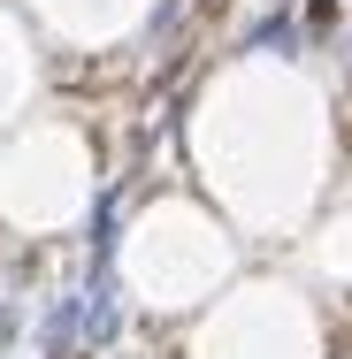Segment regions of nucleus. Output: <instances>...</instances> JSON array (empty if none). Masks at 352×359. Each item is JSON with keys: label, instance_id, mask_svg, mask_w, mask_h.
<instances>
[{"label": "nucleus", "instance_id": "nucleus-4", "mask_svg": "<svg viewBox=\"0 0 352 359\" xmlns=\"http://www.w3.org/2000/svg\"><path fill=\"white\" fill-rule=\"evenodd\" d=\"M15 329H23V313H15V298H0V359H8V344H15Z\"/></svg>", "mask_w": 352, "mask_h": 359}, {"label": "nucleus", "instance_id": "nucleus-1", "mask_svg": "<svg viewBox=\"0 0 352 359\" xmlns=\"http://www.w3.org/2000/svg\"><path fill=\"white\" fill-rule=\"evenodd\" d=\"M77 329H84V352L123 337V283H115V268H92V283L77 290Z\"/></svg>", "mask_w": 352, "mask_h": 359}, {"label": "nucleus", "instance_id": "nucleus-3", "mask_svg": "<svg viewBox=\"0 0 352 359\" xmlns=\"http://www.w3.org/2000/svg\"><path fill=\"white\" fill-rule=\"evenodd\" d=\"M115 229H123V191H100V207H92V268H115Z\"/></svg>", "mask_w": 352, "mask_h": 359}, {"label": "nucleus", "instance_id": "nucleus-2", "mask_svg": "<svg viewBox=\"0 0 352 359\" xmlns=\"http://www.w3.org/2000/svg\"><path fill=\"white\" fill-rule=\"evenodd\" d=\"M245 54H299V15H291V0L268 8V15L245 31Z\"/></svg>", "mask_w": 352, "mask_h": 359}]
</instances>
